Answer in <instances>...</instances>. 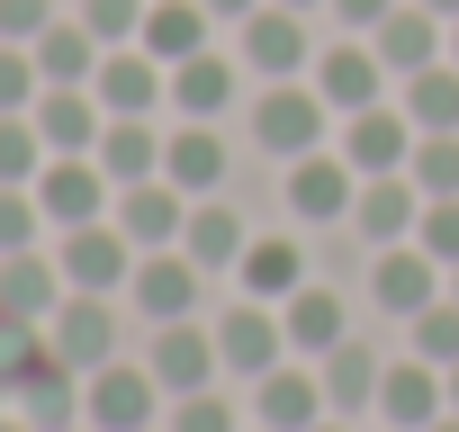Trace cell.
<instances>
[{"label": "cell", "mask_w": 459, "mask_h": 432, "mask_svg": "<svg viewBox=\"0 0 459 432\" xmlns=\"http://www.w3.org/2000/svg\"><path fill=\"white\" fill-rule=\"evenodd\" d=\"M153 432H162V423H153Z\"/></svg>", "instance_id": "obj_55"}, {"label": "cell", "mask_w": 459, "mask_h": 432, "mask_svg": "<svg viewBox=\"0 0 459 432\" xmlns=\"http://www.w3.org/2000/svg\"><path fill=\"white\" fill-rule=\"evenodd\" d=\"M46 342H55V360L82 369V378L108 369V360H117V298H82V289H73V298L46 315Z\"/></svg>", "instance_id": "obj_8"}, {"label": "cell", "mask_w": 459, "mask_h": 432, "mask_svg": "<svg viewBox=\"0 0 459 432\" xmlns=\"http://www.w3.org/2000/svg\"><path fill=\"white\" fill-rule=\"evenodd\" d=\"M342 162H351L360 180L405 171V162H414V117L387 108V99H378V108H351V117H342Z\"/></svg>", "instance_id": "obj_13"}, {"label": "cell", "mask_w": 459, "mask_h": 432, "mask_svg": "<svg viewBox=\"0 0 459 432\" xmlns=\"http://www.w3.org/2000/svg\"><path fill=\"white\" fill-rule=\"evenodd\" d=\"M46 99V73H37V46H0V117H28Z\"/></svg>", "instance_id": "obj_36"}, {"label": "cell", "mask_w": 459, "mask_h": 432, "mask_svg": "<svg viewBox=\"0 0 459 432\" xmlns=\"http://www.w3.org/2000/svg\"><path fill=\"white\" fill-rule=\"evenodd\" d=\"M325 10H333V19L351 28V37H378V19L396 10V0H325Z\"/></svg>", "instance_id": "obj_42"}, {"label": "cell", "mask_w": 459, "mask_h": 432, "mask_svg": "<svg viewBox=\"0 0 459 432\" xmlns=\"http://www.w3.org/2000/svg\"><path fill=\"white\" fill-rule=\"evenodd\" d=\"M28 117H37L46 153H91V144H100V126H108V108H100V91H91V82H46V99H37Z\"/></svg>", "instance_id": "obj_20"}, {"label": "cell", "mask_w": 459, "mask_h": 432, "mask_svg": "<svg viewBox=\"0 0 459 432\" xmlns=\"http://www.w3.org/2000/svg\"><path fill=\"white\" fill-rule=\"evenodd\" d=\"M216 360L235 369V378H271V369L289 360V324H280V307H262V298L216 307Z\"/></svg>", "instance_id": "obj_5"}, {"label": "cell", "mask_w": 459, "mask_h": 432, "mask_svg": "<svg viewBox=\"0 0 459 432\" xmlns=\"http://www.w3.org/2000/svg\"><path fill=\"white\" fill-rule=\"evenodd\" d=\"M253 82H298L316 73V46H307V10H280V0H262V10L244 19V55H235Z\"/></svg>", "instance_id": "obj_6"}, {"label": "cell", "mask_w": 459, "mask_h": 432, "mask_svg": "<svg viewBox=\"0 0 459 432\" xmlns=\"http://www.w3.org/2000/svg\"><path fill=\"white\" fill-rule=\"evenodd\" d=\"M325 414H333V405H325V378H316V369H289V360H280L271 378H253V423H262V432H316Z\"/></svg>", "instance_id": "obj_21"}, {"label": "cell", "mask_w": 459, "mask_h": 432, "mask_svg": "<svg viewBox=\"0 0 459 432\" xmlns=\"http://www.w3.org/2000/svg\"><path fill=\"white\" fill-rule=\"evenodd\" d=\"M91 91H100L108 117H153V108L171 99V64H153L144 46H108L100 73H91Z\"/></svg>", "instance_id": "obj_10"}, {"label": "cell", "mask_w": 459, "mask_h": 432, "mask_svg": "<svg viewBox=\"0 0 459 432\" xmlns=\"http://www.w3.org/2000/svg\"><path fill=\"white\" fill-rule=\"evenodd\" d=\"M235 289H244V298H262V307H289V298L307 289V253H298L289 235H253V244H244V262H235Z\"/></svg>", "instance_id": "obj_26"}, {"label": "cell", "mask_w": 459, "mask_h": 432, "mask_svg": "<svg viewBox=\"0 0 459 432\" xmlns=\"http://www.w3.org/2000/svg\"><path fill=\"white\" fill-rule=\"evenodd\" d=\"M316 378H325V405H333V414H369V405H378L387 360H378L369 342H333V351L316 360Z\"/></svg>", "instance_id": "obj_28"}, {"label": "cell", "mask_w": 459, "mask_h": 432, "mask_svg": "<svg viewBox=\"0 0 459 432\" xmlns=\"http://www.w3.org/2000/svg\"><path fill=\"white\" fill-rule=\"evenodd\" d=\"M0 432H37V423H28V414H19V405H0Z\"/></svg>", "instance_id": "obj_45"}, {"label": "cell", "mask_w": 459, "mask_h": 432, "mask_svg": "<svg viewBox=\"0 0 459 432\" xmlns=\"http://www.w3.org/2000/svg\"><path fill=\"white\" fill-rule=\"evenodd\" d=\"M100 55H108V46H100L82 19H55V28L37 37V73H46V82H91V73H100Z\"/></svg>", "instance_id": "obj_32"}, {"label": "cell", "mask_w": 459, "mask_h": 432, "mask_svg": "<svg viewBox=\"0 0 459 432\" xmlns=\"http://www.w3.org/2000/svg\"><path fill=\"white\" fill-rule=\"evenodd\" d=\"M387 82H396V73L378 64V46H369V37H342V46H325V55H316V91H325V108H342V117H351V108H378V99H387Z\"/></svg>", "instance_id": "obj_12"}, {"label": "cell", "mask_w": 459, "mask_h": 432, "mask_svg": "<svg viewBox=\"0 0 459 432\" xmlns=\"http://www.w3.org/2000/svg\"><path fill=\"white\" fill-rule=\"evenodd\" d=\"M441 289H450V271H441L423 244H387V253L369 262V298H378L387 315H423Z\"/></svg>", "instance_id": "obj_15"}, {"label": "cell", "mask_w": 459, "mask_h": 432, "mask_svg": "<svg viewBox=\"0 0 459 432\" xmlns=\"http://www.w3.org/2000/svg\"><path fill=\"white\" fill-rule=\"evenodd\" d=\"M423 10H432V19H441V28H459V0H423Z\"/></svg>", "instance_id": "obj_44"}, {"label": "cell", "mask_w": 459, "mask_h": 432, "mask_svg": "<svg viewBox=\"0 0 459 432\" xmlns=\"http://www.w3.org/2000/svg\"><path fill=\"white\" fill-rule=\"evenodd\" d=\"M126 298H135V315H144V324H189V315H198V298H207V271H198L180 244H171V253H135Z\"/></svg>", "instance_id": "obj_7"}, {"label": "cell", "mask_w": 459, "mask_h": 432, "mask_svg": "<svg viewBox=\"0 0 459 432\" xmlns=\"http://www.w3.org/2000/svg\"><path fill=\"white\" fill-rule=\"evenodd\" d=\"M280 324H289V351H307V360H325L333 342H351V298L342 289H298L289 307H280Z\"/></svg>", "instance_id": "obj_27"}, {"label": "cell", "mask_w": 459, "mask_h": 432, "mask_svg": "<svg viewBox=\"0 0 459 432\" xmlns=\"http://www.w3.org/2000/svg\"><path fill=\"white\" fill-rule=\"evenodd\" d=\"M162 432H244V414L225 405L216 387H198V396H171V423Z\"/></svg>", "instance_id": "obj_40"}, {"label": "cell", "mask_w": 459, "mask_h": 432, "mask_svg": "<svg viewBox=\"0 0 459 432\" xmlns=\"http://www.w3.org/2000/svg\"><path fill=\"white\" fill-rule=\"evenodd\" d=\"M91 162H100L117 189L162 180V126H153V117H108V126H100V144H91Z\"/></svg>", "instance_id": "obj_25"}, {"label": "cell", "mask_w": 459, "mask_h": 432, "mask_svg": "<svg viewBox=\"0 0 459 432\" xmlns=\"http://www.w3.org/2000/svg\"><path fill=\"white\" fill-rule=\"evenodd\" d=\"M37 207H46L55 235H73V226H100V216L117 207V180H108L91 153H55V162L37 171Z\"/></svg>", "instance_id": "obj_3"}, {"label": "cell", "mask_w": 459, "mask_h": 432, "mask_svg": "<svg viewBox=\"0 0 459 432\" xmlns=\"http://www.w3.org/2000/svg\"><path fill=\"white\" fill-rule=\"evenodd\" d=\"M316 432H351V423H333V414H325V423H316Z\"/></svg>", "instance_id": "obj_49"}, {"label": "cell", "mask_w": 459, "mask_h": 432, "mask_svg": "<svg viewBox=\"0 0 459 432\" xmlns=\"http://www.w3.org/2000/svg\"><path fill=\"white\" fill-rule=\"evenodd\" d=\"M414 244H423L441 271H459V198H423V216H414Z\"/></svg>", "instance_id": "obj_39"}, {"label": "cell", "mask_w": 459, "mask_h": 432, "mask_svg": "<svg viewBox=\"0 0 459 432\" xmlns=\"http://www.w3.org/2000/svg\"><path fill=\"white\" fill-rule=\"evenodd\" d=\"M135 46H144L153 64H189V55H207V0H153Z\"/></svg>", "instance_id": "obj_29"}, {"label": "cell", "mask_w": 459, "mask_h": 432, "mask_svg": "<svg viewBox=\"0 0 459 432\" xmlns=\"http://www.w3.org/2000/svg\"><path fill=\"white\" fill-rule=\"evenodd\" d=\"M225 162H235V153H225V135H216L207 117H180V126L162 135V180H171L180 198H216V189H225Z\"/></svg>", "instance_id": "obj_14"}, {"label": "cell", "mask_w": 459, "mask_h": 432, "mask_svg": "<svg viewBox=\"0 0 459 432\" xmlns=\"http://www.w3.org/2000/svg\"><path fill=\"white\" fill-rule=\"evenodd\" d=\"M378 414H387V432H432L441 414H450V378L432 369V360H396L387 378H378Z\"/></svg>", "instance_id": "obj_16"}, {"label": "cell", "mask_w": 459, "mask_h": 432, "mask_svg": "<svg viewBox=\"0 0 459 432\" xmlns=\"http://www.w3.org/2000/svg\"><path fill=\"white\" fill-rule=\"evenodd\" d=\"M144 10H153V0H82L73 19H82L100 46H135V37H144Z\"/></svg>", "instance_id": "obj_37"}, {"label": "cell", "mask_w": 459, "mask_h": 432, "mask_svg": "<svg viewBox=\"0 0 459 432\" xmlns=\"http://www.w3.org/2000/svg\"><path fill=\"white\" fill-rule=\"evenodd\" d=\"M405 180H414L423 198H459V135H414Z\"/></svg>", "instance_id": "obj_35"}, {"label": "cell", "mask_w": 459, "mask_h": 432, "mask_svg": "<svg viewBox=\"0 0 459 432\" xmlns=\"http://www.w3.org/2000/svg\"><path fill=\"white\" fill-rule=\"evenodd\" d=\"M153 414H162V378L144 360H108V369L82 378V423L91 432H153Z\"/></svg>", "instance_id": "obj_2"}, {"label": "cell", "mask_w": 459, "mask_h": 432, "mask_svg": "<svg viewBox=\"0 0 459 432\" xmlns=\"http://www.w3.org/2000/svg\"><path fill=\"white\" fill-rule=\"evenodd\" d=\"M73 432H91V423H73Z\"/></svg>", "instance_id": "obj_52"}, {"label": "cell", "mask_w": 459, "mask_h": 432, "mask_svg": "<svg viewBox=\"0 0 459 432\" xmlns=\"http://www.w3.org/2000/svg\"><path fill=\"white\" fill-rule=\"evenodd\" d=\"M46 244V207L37 189H0V253H37Z\"/></svg>", "instance_id": "obj_38"}, {"label": "cell", "mask_w": 459, "mask_h": 432, "mask_svg": "<svg viewBox=\"0 0 459 432\" xmlns=\"http://www.w3.org/2000/svg\"><path fill=\"white\" fill-rule=\"evenodd\" d=\"M396 91H405L396 108L414 117V135H459V64H450V55H441L432 73H414V82H396Z\"/></svg>", "instance_id": "obj_30"}, {"label": "cell", "mask_w": 459, "mask_h": 432, "mask_svg": "<svg viewBox=\"0 0 459 432\" xmlns=\"http://www.w3.org/2000/svg\"><path fill=\"white\" fill-rule=\"evenodd\" d=\"M46 162H55V153H46L37 117H0V189H37Z\"/></svg>", "instance_id": "obj_34"}, {"label": "cell", "mask_w": 459, "mask_h": 432, "mask_svg": "<svg viewBox=\"0 0 459 432\" xmlns=\"http://www.w3.org/2000/svg\"><path fill=\"white\" fill-rule=\"evenodd\" d=\"M351 198H360V171L342 153H298L289 162V216L298 226H351Z\"/></svg>", "instance_id": "obj_9"}, {"label": "cell", "mask_w": 459, "mask_h": 432, "mask_svg": "<svg viewBox=\"0 0 459 432\" xmlns=\"http://www.w3.org/2000/svg\"><path fill=\"white\" fill-rule=\"evenodd\" d=\"M235 82H244V64L235 55H189V64H171V117H225V108H235Z\"/></svg>", "instance_id": "obj_23"}, {"label": "cell", "mask_w": 459, "mask_h": 432, "mask_svg": "<svg viewBox=\"0 0 459 432\" xmlns=\"http://www.w3.org/2000/svg\"><path fill=\"white\" fill-rule=\"evenodd\" d=\"M64 298L73 289H64V262L46 244L37 253H0V315H10V324H46Z\"/></svg>", "instance_id": "obj_19"}, {"label": "cell", "mask_w": 459, "mask_h": 432, "mask_svg": "<svg viewBox=\"0 0 459 432\" xmlns=\"http://www.w3.org/2000/svg\"><path fill=\"white\" fill-rule=\"evenodd\" d=\"M405 351L432 360V369H459V298H450V289H441L423 315H405Z\"/></svg>", "instance_id": "obj_33"}, {"label": "cell", "mask_w": 459, "mask_h": 432, "mask_svg": "<svg viewBox=\"0 0 459 432\" xmlns=\"http://www.w3.org/2000/svg\"><path fill=\"white\" fill-rule=\"evenodd\" d=\"M369 46H378V64H387L396 82H414V73H432V64H441V19L423 10V0H396V10L378 19V37H369Z\"/></svg>", "instance_id": "obj_22"}, {"label": "cell", "mask_w": 459, "mask_h": 432, "mask_svg": "<svg viewBox=\"0 0 459 432\" xmlns=\"http://www.w3.org/2000/svg\"><path fill=\"white\" fill-rule=\"evenodd\" d=\"M325 91L316 82H262V99H253V144L262 153H280V162H298V153H325Z\"/></svg>", "instance_id": "obj_1"}, {"label": "cell", "mask_w": 459, "mask_h": 432, "mask_svg": "<svg viewBox=\"0 0 459 432\" xmlns=\"http://www.w3.org/2000/svg\"><path fill=\"white\" fill-rule=\"evenodd\" d=\"M117 235L135 244V253H171L180 244V226H189V198L171 189V180H135V189H117Z\"/></svg>", "instance_id": "obj_17"}, {"label": "cell", "mask_w": 459, "mask_h": 432, "mask_svg": "<svg viewBox=\"0 0 459 432\" xmlns=\"http://www.w3.org/2000/svg\"><path fill=\"white\" fill-rule=\"evenodd\" d=\"M441 378H450V414H459V369H441Z\"/></svg>", "instance_id": "obj_46"}, {"label": "cell", "mask_w": 459, "mask_h": 432, "mask_svg": "<svg viewBox=\"0 0 459 432\" xmlns=\"http://www.w3.org/2000/svg\"><path fill=\"white\" fill-rule=\"evenodd\" d=\"M0 405H10V396H0Z\"/></svg>", "instance_id": "obj_54"}, {"label": "cell", "mask_w": 459, "mask_h": 432, "mask_svg": "<svg viewBox=\"0 0 459 432\" xmlns=\"http://www.w3.org/2000/svg\"><path fill=\"white\" fill-rule=\"evenodd\" d=\"M55 262H64V289H82V298H126V280H135V244L117 235V216L73 226L55 244Z\"/></svg>", "instance_id": "obj_4"}, {"label": "cell", "mask_w": 459, "mask_h": 432, "mask_svg": "<svg viewBox=\"0 0 459 432\" xmlns=\"http://www.w3.org/2000/svg\"><path fill=\"white\" fill-rule=\"evenodd\" d=\"M450 64H459V28H450Z\"/></svg>", "instance_id": "obj_50"}, {"label": "cell", "mask_w": 459, "mask_h": 432, "mask_svg": "<svg viewBox=\"0 0 459 432\" xmlns=\"http://www.w3.org/2000/svg\"><path fill=\"white\" fill-rule=\"evenodd\" d=\"M414 216H423V189L405 180V171H378V180H360V198H351V235L360 244H414Z\"/></svg>", "instance_id": "obj_18"}, {"label": "cell", "mask_w": 459, "mask_h": 432, "mask_svg": "<svg viewBox=\"0 0 459 432\" xmlns=\"http://www.w3.org/2000/svg\"><path fill=\"white\" fill-rule=\"evenodd\" d=\"M10 405H19L37 432H73V423H82V369H64V360H55V369H37Z\"/></svg>", "instance_id": "obj_31"}, {"label": "cell", "mask_w": 459, "mask_h": 432, "mask_svg": "<svg viewBox=\"0 0 459 432\" xmlns=\"http://www.w3.org/2000/svg\"><path fill=\"white\" fill-rule=\"evenodd\" d=\"M253 10H262V0H207V19H235V28H244Z\"/></svg>", "instance_id": "obj_43"}, {"label": "cell", "mask_w": 459, "mask_h": 432, "mask_svg": "<svg viewBox=\"0 0 459 432\" xmlns=\"http://www.w3.org/2000/svg\"><path fill=\"white\" fill-rule=\"evenodd\" d=\"M244 244H253V226H244V216L235 207H225V198H189V226H180V253L216 280V271H235L244 262Z\"/></svg>", "instance_id": "obj_24"}, {"label": "cell", "mask_w": 459, "mask_h": 432, "mask_svg": "<svg viewBox=\"0 0 459 432\" xmlns=\"http://www.w3.org/2000/svg\"><path fill=\"white\" fill-rule=\"evenodd\" d=\"M144 369L162 378V396H198V387H216V324H153V351H144Z\"/></svg>", "instance_id": "obj_11"}, {"label": "cell", "mask_w": 459, "mask_h": 432, "mask_svg": "<svg viewBox=\"0 0 459 432\" xmlns=\"http://www.w3.org/2000/svg\"><path fill=\"white\" fill-rule=\"evenodd\" d=\"M280 10H325V0H280Z\"/></svg>", "instance_id": "obj_47"}, {"label": "cell", "mask_w": 459, "mask_h": 432, "mask_svg": "<svg viewBox=\"0 0 459 432\" xmlns=\"http://www.w3.org/2000/svg\"><path fill=\"white\" fill-rule=\"evenodd\" d=\"M244 432H262V423H244Z\"/></svg>", "instance_id": "obj_53"}, {"label": "cell", "mask_w": 459, "mask_h": 432, "mask_svg": "<svg viewBox=\"0 0 459 432\" xmlns=\"http://www.w3.org/2000/svg\"><path fill=\"white\" fill-rule=\"evenodd\" d=\"M450 298H459V271H450Z\"/></svg>", "instance_id": "obj_51"}, {"label": "cell", "mask_w": 459, "mask_h": 432, "mask_svg": "<svg viewBox=\"0 0 459 432\" xmlns=\"http://www.w3.org/2000/svg\"><path fill=\"white\" fill-rule=\"evenodd\" d=\"M432 432H459V414H441V423H432Z\"/></svg>", "instance_id": "obj_48"}, {"label": "cell", "mask_w": 459, "mask_h": 432, "mask_svg": "<svg viewBox=\"0 0 459 432\" xmlns=\"http://www.w3.org/2000/svg\"><path fill=\"white\" fill-rule=\"evenodd\" d=\"M55 19H64L55 0H0V46H37Z\"/></svg>", "instance_id": "obj_41"}]
</instances>
